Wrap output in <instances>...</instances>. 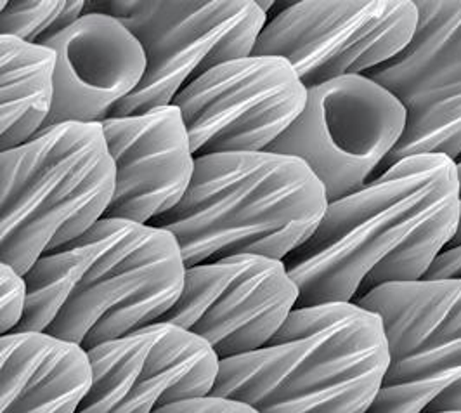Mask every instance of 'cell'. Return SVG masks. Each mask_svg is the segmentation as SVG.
<instances>
[{
  "label": "cell",
  "mask_w": 461,
  "mask_h": 413,
  "mask_svg": "<svg viewBox=\"0 0 461 413\" xmlns=\"http://www.w3.org/2000/svg\"><path fill=\"white\" fill-rule=\"evenodd\" d=\"M299 298L285 261L232 255L187 268L183 294L160 322L200 335L222 362L267 344Z\"/></svg>",
  "instance_id": "7c38bea8"
},
{
  "label": "cell",
  "mask_w": 461,
  "mask_h": 413,
  "mask_svg": "<svg viewBox=\"0 0 461 413\" xmlns=\"http://www.w3.org/2000/svg\"><path fill=\"white\" fill-rule=\"evenodd\" d=\"M54 49L2 35V151L46 129L56 99Z\"/></svg>",
  "instance_id": "e0dca14e"
},
{
  "label": "cell",
  "mask_w": 461,
  "mask_h": 413,
  "mask_svg": "<svg viewBox=\"0 0 461 413\" xmlns=\"http://www.w3.org/2000/svg\"><path fill=\"white\" fill-rule=\"evenodd\" d=\"M185 262L170 231L101 219L28 273L14 332H42L91 351L160 322L181 298Z\"/></svg>",
  "instance_id": "7a4b0ae2"
},
{
  "label": "cell",
  "mask_w": 461,
  "mask_h": 413,
  "mask_svg": "<svg viewBox=\"0 0 461 413\" xmlns=\"http://www.w3.org/2000/svg\"><path fill=\"white\" fill-rule=\"evenodd\" d=\"M330 200L297 157L243 151L196 157L179 206L151 226L179 242L185 268L232 255L285 261L318 230Z\"/></svg>",
  "instance_id": "277c9868"
},
{
  "label": "cell",
  "mask_w": 461,
  "mask_h": 413,
  "mask_svg": "<svg viewBox=\"0 0 461 413\" xmlns=\"http://www.w3.org/2000/svg\"><path fill=\"white\" fill-rule=\"evenodd\" d=\"M93 388L77 413H155L215 388L221 358L200 335L157 322L89 351Z\"/></svg>",
  "instance_id": "4fadbf2b"
},
{
  "label": "cell",
  "mask_w": 461,
  "mask_h": 413,
  "mask_svg": "<svg viewBox=\"0 0 461 413\" xmlns=\"http://www.w3.org/2000/svg\"><path fill=\"white\" fill-rule=\"evenodd\" d=\"M460 181L446 155L393 163L330 202L314 234L285 259L297 307L357 302L389 283L423 280L460 228Z\"/></svg>",
  "instance_id": "6da1fadb"
},
{
  "label": "cell",
  "mask_w": 461,
  "mask_h": 413,
  "mask_svg": "<svg viewBox=\"0 0 461 413\" xmlns=\"http://www.w3.org/2000/svg\"><path fill=\"white\" fill-rule=\"evenodd\" d=\"M103 124H59L2 151L4 264L26 275L97 225L115 193Z\"/></svg>",
  "instance_id": "5b68a950"
},
{
  "label": "cell",
  "mask_w": 461,
  "mask_h": 413,
  "mask_svg": "<svg viewBox=\"0 0 461 413\" xmlns=\"http://www.w3.org/2000/svg\"><path fill=\"white\" fill-rule=\"evenodd\" d=\"M416 24L413 0H305L266 23L252 54L290 61L311 89L393 60L410 44Z\"/></svg>",
  "instance_id": "9c48e42d"
},
{
  "label": "cell",
  "mask_w": 461,
  "mask_h": 413,
  "mask_svg": "<svg viewBox=\"0 0 461 413\" xmlns=\"http://www.w3.org/2000/svg\"><path fill=\"white\" fill-rule=\"evenodd\" d=\"M115 161L113 200L103 219L151 225L179 206L196 169L185 118L177 106L103 122Z\"/></svg>",
  "instance_id": "5bb4252c"
},
{
  "label": "cell",
  "mask_w": 461,
  "mask_h": 413,
  "mask_svg": "<svg viewBox=\"0 0 461 413\" xmlns=\"http://www.w3.org/2000/svg\"><path fill=\"white\" fill-rule=\"evenodd\" d=\"M28 304L26 276L2 262V335L14 332L23 322Z\"/></svg>",
  "instance_id": "d6986e66"
},
{
  "label": "cell",
  "mask_w": 461,
  "mask_h": 413,
  "mask_svg": "<svg viewBox=\"0 0 461 413\" xmlns=\"http://www.w3.org/2000/svg\"><path fill=\"white\" fill-rule=\"evenodd\" d=\"M406 118L399 99L368 77H340L311 87L303 112L266 151L305 161L335 202L382 174Z\"/></svg>",
  "instance_id": "ba28073f"
},
{
  "label": "cell",
  "mask_w": 461,
  "mask_h": 413,
  "mask_svg": "<svg viewBox=\"0 0 461 413\" xmlns=\"http://www.w3.org/2000/svg\"><path fill=\"white\" fill-rule=\"evenodd\" d=\"M425 278H461V245L440 253Z\"/></svg>",
  "instance_id": "44dd1931"
},
{
  "label": "cell",
  "mask_w": 461,
  "mask_h": 413,
  "mask_svg": "<svg viewBox=\"0 0 461 413\" xmlns=\"http://www.w3.org/2000/svg\"><path fill=\"white\" fill-rule=\"evenodd\" d=\"M82 0H5L2 2V35L47 46L77 23L87 11Z\"/></svg>",
  "instance_id": "ac0fdd59"
},
{
  "label": "cell",
  "mask_w": 461,
  "mask_h": 413,
  "mask_svg": "<svg viewBox=\"0 0 461 413\" xmlns=\"http://www.w3.org/2000/svg\"><path fill=\"white\" fill-rule=\"evenodd\" d=\"M125 24L146 52V75L113 116H134L174 105L176 97L210 69L252 56L267 23L254 0L95 2ZM112 116V118H113Z\"/></svg>",
  "instance_id": "8992f818"
},
{
  "label": "cell",
  "mask_w": 461,
  "mask_h": 413,
  "mask_svg": "<svg viewBox=\"0 0 461 413\" xmlns=\"http://www.w3.org/2000/svg\"><path fill=\"white\" fill-rule=\"evenodd\" d=\"M2 413H77L93 388L89 351L42 332L2 335Z\"/></svg>",
  "instance_id": "2e32d148"
},
{
  "label": "cell",
  "mask_w": 461,
  "mask_h": 413,
  "mask_svg": "<svg viewBox=\"0 0 461 413\" xmlns=\"http://www.w3.org/2000/svg\"><path fill=\"white\" fill-rule=\"evenodd\" d=\"M47 47L58 54L56 99L47 127L103 124L138 89L146 52L134 33L110 14L87 11Z\"/></svg>",
  "instance_id": "9a60e30c"
},
{
  "label": "cell",
  "mask_w": 461,
  "mask_h": 413,
  "mask_svg": "<svg viewBox=\"0 0 461 413\" xmlns=\"http://www.w3.org/2000/svg\"><path fill=\"white\" fill-rule=\"evenodd\" d=\"M444 413H461V412H444Z\"/></svg>",
  "instance_id": "603a6c76"
},
{
  "label": "cell",
  "mask_w": 461,
  "mask_h": 413,
  "mask_svg": "<svg viewBox=\"0 0 461 413\" xmlns=\"http://www.w3.org/2000/svg\"><path fill=\"white\" fill-rule=\"evenodd\" d=\"M455 165H456V170H458V181H460V200H461V155L455 161ZM456 245H461V217H460V228H458V233H456V236H455V240L449 243V247L447 249H451V247H456Z\"/></svg>",
  "instance_id": "7402d4cb"
},
{
  "label": "cell",
  "mask_w": 461,
  "mask_h": 413,
  "mask_svg": "<svg viewBox=\"0 0 461 413\" xmlns=\"http://www.w3.org/2000/svg\"><path fill=\"white\" fill-rule=\"evenodd\" d=\"M418 24L410 44L365 73L406 110L402 138L382 174L415 155H461V0H415Z\"/></svg>",
  "instance_id": "8fae6325"
},
{
  "label": "cell",
  "mask_w": 461,
  "mask_h": 413,
  "mask_svg": "<svg viewBox=\"0 0 461 413\" xmlns=\"http://www.w3.org/2000/svg\"><path fill=\"white\" fill-rule=\"evenodd\" d=\"M356 304L380 317L391 356L368 413L461 412V278L389 283Z\"/></svg>",
  "instance_id": "52a82bcc"
},
{
  "label": "cell",
  "mask_w": 461,
  "mask_h": 413,
  "mask_svg": "<svg viewBox=\"0 0 461 413\" xmlns=\"http://www.w3.org/2000/svg\"><path fill=\"white\" fill-rule=\"evenodd\" d=\"M155 413H258L254 407L249 403L230 399V398H222V396H202V398H193L179 401L168 407H163Z\"/></svg>",
  "instance_id": "ffe728a7"
},
{
  "label": "cell",
  "mask_w": 461,
  "mask_h": 413,
  "mask_svg": "<svg viewBox=\"0 0 461 413\" xmlns=\"http://www.w3.org/2000/svg\"><path fill=\"white\" fill-rule=\"evenodd\" d=\"M309 89L290 61L247 56L210 69L181 92L194 157L266 151L303 112Z\"/></svg>",
  "instance_id": "30bf717a"
},
{
  "label": "cell",
  "mask_w": 461,
  "mask_h": 413,
  "mask_svg": "<svg viewBox=\"0 0 461 413\" xmlns=\"http://www.w3.org/2000/svg\"><path fill=\"white\" fill-rule=\"evenodd\" d=\"M389 362L373 311L356 302L295 307L264 347L221 362L212 394L258 413H368Z\"/></svg>",
  "instance_id": "3957f363"
}]
</instances>
